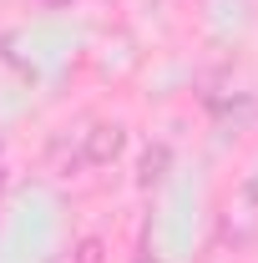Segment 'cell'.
I'll list each match as a JSON object with an SVG mask.
<instances>
[{
  "label": "cell",
  "instance_id": "obj_1",
  "mask_svg": "<svg viewBox=\"0 0 258 263\" xmlns=\"http://www.w3.org/2000/svg\"><path fill=\"white\" fill-rule=\"evenodd\" d=\"M127 147V127L122 122H91V127L76 132V147L71 142H56L51 147V167L56 172H86V167H112Z\"/></svg>",
  "mask_w": 258,
  "mask_h": 263
},
{
  "label": "cell",
  "instance_id": "obj_2",
  "mask_svg": "<svg viewBox=\"0 0 258 263\" xmlns=\"http://www.w3.org/2000/svg\"><path fill=\"white\" fill-rule=\"evenodd\" d=\"M167 172H172V147H167V142H152V147L142 152V162H137V182H142V187H162Z\"/></svg>",
  "mask_w": 258,
  "mask_h": 263
},
{
  "label": "cell",
  "instance_id": "obj_3",
  "mask_svg": "<svg viewBox=\"0 0 258 263\" xmlns=\"http://www.w3.org/2000/svg\"><path fill=\"white\" fill-rule=\"evenodd\" d=\"M71 263H106V243L101 238H81L76 253H71Z\"/></svg>",
  "mask_w": 258,
  "mask_h": 263
},
{
  "label": "cell",
  "instance_id": "obj_4",
  "mask_svg": "<svg viewBox=\"0 0 258 263\" xmlns=\"http://www.w3.org/2000/svg\"><path fill=\"white\" fill-rule=\"evenodd\" d=\"M0 152H5V137H0Z\"/></svg>",
  "mask_w": 258,
  "mask_h": 263
}]
</instances>
